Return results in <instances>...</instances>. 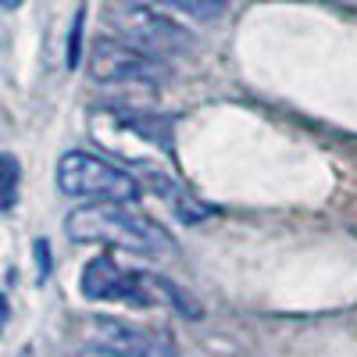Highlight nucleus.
Segmentation results:
<instances>
[{"instance_id":"obj_7","label":"nucleus","mask_w":357,"mask_h":357,"mask_svg":"<svg viewBox=\"0 0 357 357\" xmlns=\"http://www.w3.org/2000/svg\"><path fill=\"white\" fill-rule=\"evenodd\" d=\"M118 122H122L129 132H136V136H143V139H151V143H158L161 151H172V122L165 114H146V111H111Z\"/></svg>"},{"instance_id":"obj_2","label":"nucleus","mask_w":357,"mask_h":357,"mask_svg":"<svg viewBox=\"0 0 357 357\" xmlns=\"http://www.w3.org/2000/svg\"><path fill=\"white\" fill-rule=\"evenodd\" d=\"M65 229L75 243H104L143 257H158L172 250V240L154 222H146L126 211V204H111V200H89L86 207H75L65 218Z\"/></svg>"},{"instance_id":"obj_3","label":"nucleus","mask_w":357,"mask_h":357,"mask_svg":"<svg viewBox=\"0 0 357 357\" xmlns=\"http://www.w3.org/2000/svg\"><path fill=\"white\" fill-rule=\"evenodd\" d=\"M57 190L75 200H111V204H136L139 200V183L126 172L97 154L86 151H68L57 161Z\"/></svg>"},{"instance_id":"obj_9","label":"nucleus","mask_w":357,"mask_h":357,"mask_svg":"<svg viewBox=\"0 0 357 357\" xmlns=\"http://www.w3.org/2000/svg\"><path fill=\"white\" fill-rule=\"evenodd\" d=\"M15 204H18V158L15 154H4V197H0L4 215L15 211Z\"/></svg>"},{"instance_id":"obj_12","label":"nucleus","mask_w":357,"mask_h":357,"mask_svg":"<svg viewBox=\"0 0 357 357\" xmlns=\"http://www.w3.org/2000/svg\"><path fill=\"white\" fill-rule=\"evenodd\" d=\"M18 4H22V0H4V8H8V11H15Z\"/></svg>"},{"instance_id":"obj_1","label":"nucleus","mask_w":357,"mask_h":357,"mask_svg":"<svg viewBox=\"0 0 357 357\" xmlns=\"http://www.w3.org/2000/svg\"><path fill=\"white\" fill-rule=\"evenodd\" d=\"M79 293L86 301H114L126 307H168L183 318H200V304L190 293H183L172 279L158 272H143V268H122L111 254L93 257L82 275H79Z\"/></svg>"},{"instance_id":"obj_11","label":"nucleus","mask_w":357,"mask_h":357,"mask_svg":"<svg viewBox=\"0 0 357 357\" xmlns=\"http://www.w3.org/2000/svg\"><path fill=\"white\" fill-rule=\"evenodd\" d=\"M36 254H40V275H47V264H50V261H47V243H43V240L36 243Z\"/></svg>"},{"instance_id":"obj_13","label":"nucleus","mask_w":357,"mask_h":357,"mask_svg":"<svg viewBox=\"0 0 357 357\" xmlns=\"http://www.w3.org/2000/svg\"><path fill=\"white\" fill-rule=\"evenodd\" d=\"M22 357H29V354H22Z\"/></svg>"},{"instance_id":"obj_4","label":"nucleus","mask_w":357,"mask_h":357,"mask_svg":"<svg viewBox=\"0 0 357 357\" xmlns=\"http://www.w3.org/2000/svg\"><path fill=\"white\" fill-rule=\"evenodd\" d=\"M89 75L107 86H161L168 68L158 54L126 40H97L89 50Z\"/></svg>"},{"instance_id":"obj_10","label":"nucleus","mask_w":357,"mask_h":357,"mask_svg":"<svg viewBox=\"0 0 357 357\" xmlns=\"http://www.w3.org/2000/svg\"><path fill=\"white\" fill-rule=\"evenodd\" d=\"M82 22H86V8L75 11V22H72V33H68V68H79L82 61Z\"/></svg>"},{"instance_id":"obj_6","label":"nucleus","mask_w":357,"mask_h":357,"mask_svg":"<svg viewBox=\"0 0 357 357\" xmlns=\"http://www.w3.org/2000/svg\"><path fill=\"white\" fill-rule=\"evenodd\" d=\"M111 22L126 43H132L139 50H151L158 57H168V54L175 57V54L193 47V36L183 25H175L172 18L158 15L154 8H143V4H126Z\"/></svg>"},{"instance_id":"obj_8","label":"nucleus","mask_w":357,"mask_h":357,"mask_svg":"<svg viewBox=\"0 0 357 357\" xmlns=\"http://www.w3.org/2000/svg\"><path fill=\"white\" fill-rule=\"evenodd\" d=\"M154 4L168 8V11H178L186 18H197V22H215L225 15L229 0H154Z\"/></svg>"},{"instance_id":"obj_5","label":"nucleus","mask_w":357,"mask_h":357,"mask_svg":"<svg viewBox=\"0 0 357 357\" xmlns=\"http://www.w3.org/2000/svg\"><path fill=\"white\" fill-rule=\"evenodd\" d=\"M82 347L104 357H175L168 336L139 329L122 318H89L82 325Z\"/></svg>"}]
</instances>
